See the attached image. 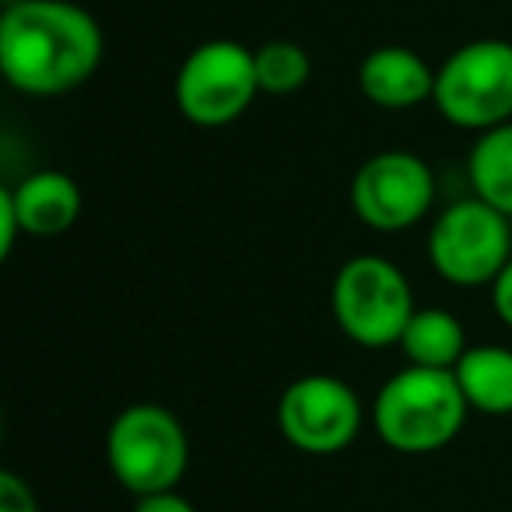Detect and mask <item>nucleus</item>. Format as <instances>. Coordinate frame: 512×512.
Masks as SVG:
<instances>
[{"label": "nucleus", "instance_id": "nucleus-1", "mask_svg": "<svg viewBox=\"0 0 512 512\" xmlns=\"http://www.w3.org/2000/svg\"><path fill=\"white\" fill-rule=\"evenodd\" d=\"M102 60L99 22L71 0H11L0 15V71L36 99L67 95Z\"/></svg>", "mask_w": 512, "mask_h": 512}, {"label": "nucleus", "instance_id": "nucleus-2", "mask_svg": "<svg viewBox=\"0 0 512 512\" xmlns=\"http://www.w3.org/2000/svg\"><path fill=\"white\" fill-rule=\"evenodd\" d=\"M467 397L453 372L407 365L383 383L372 404L376 435L397 453H435L460 435L467 421Z\"/></svg>", "mask_w": 512, "mask_h": 512}, {"label": "nucleus", "instance_id": "nucleus-3", "mask_svg": "<svg viewBox=\"0 0 512 512\" xmlns=\"http://www.w3.org/2000/svg\"><path fill=\"white\" fill-rule=\"evenodd\" d=\"M106 460L130 495L176 491L190 463V439L169 407L130 404L109 425Z\"/></svg>", "mask_w": 512, "mask_h": 512}, {"label": "nucleus", "instance_id": "nucleus-4", "mask_svg": "<svg viewBox=\"0 0 512 512\" xmlns=\"http://www.w3.org/2000/svg\"><path fill=\"white\" fill-rule=\"evenodd\" d=\"M330 309L337 327L358 348L400 344L414 309L404 271L383 256H351L330 288Z\"/></svg>", "mask_w": 512, "mask_h": 512}, {"label": "nucleus", "instance_id": "nucleus-5", "mask_svg": "<svg viewBox=\"0 0 512 512\" xmlns=\"http://www.w3.org/2000/svg\"><path fill=\"white\" fill-rule=\"evenodd\" d=\"M435 109L463 130H488L512 123V43L474 39L449 53L435 71Z\"/></svg>", "mask_w": 512, "mask_h": 512}, {"label": "nucleus", "instance_id": "nucleus-6", "mask_svg": "<svg viewBox=\"0 0 512 512\" xmlns=\"http://www.w3.org/2000/svg\"><path fill=\"white\" fill-rule=\"evenodd\" d=\"M428 260L435 274L456 288L495 285L512 260L509 218L481 197L456 200L428 232Z\"/></svg>", "mask_w": 512, "mask_h": 512}, {"label": "nucleus", "instance_id": "nucleus-7", "mask_svg": "<svg viewBox=\"0 0 512 512\" xmlns=\"http://www.w3.org/2000/svg\"><path fill=\"white\" fill-rule=\"evenodd\" d=\"M256 95V53L235 39L200 43L176 74V106L197 127H228L253 106Z\"/></svg>", "mask_w": 512, "mask_h": 512}, {"label": "nucleus", "instance_id": "nucleus-8", "mask_svg": "<svg viewBox=\"0 0 512 512\" xmlns=\"http://www.w3.org/2000/svg\"><path fill=\"white\" fill-rule=\"evenodd\" d=\"M278 428L299 453L334 456L362 432V400L337 376H302L281 393Z\"/></svg>", "mask_w": 512, "mask_h": 512}, {"label": "nucleus", "instance_id": "nucleus-9", "mask_svg": "<svg viewBox=\"0 0 512 512\" xmlns=\"http://www.w3.org/2000/svg\"><path fill=\"white\" fill-rule=\"evenodd\" d=\"M435 176L425 158L411 151H379L358 165L351 179V207L358 221L376 232H407L428 214Z\"/></svg>", "mask_w": 512, "mask_h": 512}, {"label": "nucleus", "instance_id": "nucleus-10", "mask_svg": "<svg viewBox=\"0 0 512 512\" xmlns=\"http://www.w3.org/2000/svg\"><path fill=\"white\" fill-rule=\"evenodd\" d=\"M358 85L379 109H411L435 95V71L407 46H379L358 67Z\"/></svg>", "mask_w": 512, "mask_h": 512}, {"label": "nucleus", "instance_id": "nucleus-11", "mask_svg": "<svg viewBox=\"0 0 512 512\" xmlns=\"http://www.w3.org/2000/svg\"><path fill=\"white\" fill-rule=\"evenodd\" d=\"M11 197H15L22 232L39 235V239L64 235L81 218V207H85L81 186L60 169L32 172L18 186H11Z\"/></svg>", "mask_w": 512, "mask_h": 512}, {"label": "nucleus", "instance_id": "nucleus-12", "mask_svg": "<svg viewBox=\"0 0 512 512\" xmlns=\"http://www.w3.org/2000/svg\"><path fill=\"white\" fill-rule=\"evenodd\" d=\"M463 397L481 414H512V351L502 344L467 348L453 369Z\"/></svg>", "mask_w": 512, "mask_h": 512}, {"label": "nucleus", "instance_id": "nucleus-13", "mask_svg": "<svg viewBox=\"0 0 512 512\" xmlns=\"http://www.w3.org/2000/svg\"><path fill=\"white\" fill-rule=\"evenodd\" d=\"M400 351L411 365L421 369H446L453 372L460 358L467 355L463 323L446 309H418L400 337Z\"/></svg>", "mask_w": 512, "mask_h": 512}, {"label": "nucleus", "instance_id": "nucleus-14", "mask_svg": "<svg viewBox=\"0 0 512 512\" xmlns=\"http://www.w3.org/2000/svg\"><path fill=\"white\" fill-rule=\"evenodd\" d=\"M470 183L484 204L512 218V123L477 137L470 151Z\"/></svg>", "mask_w": 512, "mask_h": 512}, {"label": "nucleus", "instance_id": "nucleus-15", "mask_svg": "<svg viewBox=\"0 0 512 512\" xmlns=\"http://www.w3.org/2000/svg\"><path fill=\"white\" fill-rule=\"evenodd\" d=\"M256 53V78H260V92L267 95H292L306 88L309 74H313V60L292 39H274L264 43Z\"/></svg>", "mask_w": 512, "mask_h": 512}, {"label": "nucleus", "instance_id": "nucleus-16", "mask_svg": "<svg viewBox=\"0 0 512 512\" xmlns=\"http://www.w3.org/2000/svg\"><path fill=\"white\" fill-rule=\"evenodd\" d=\"M0 512H39L36 491L25 477H18L15 470L0 474Z\"/></svg>", "mask_w": 512, "mask_h": 512}, {"label": "nucleus", "instance_id": "nucleus-17", "mask_svg": "<svg viewBox=\"0 0 512 512\" xmlns=\"http://www.w3.org/2000/svg\"><path fill=\"white\" fill-rule=\"evenodd\" d=\"M18 232H22V221H18L15 197H11V186H4V190H0V253L4 256L15 249Z\"/></svg>", "mask_w": 512, "mask_h": 512}, {"label": "nucleus", "instance_id": "nucleus-18", "mask_svg": "<svg viewBox=\"0 0 512 512\" xmlns=\"http://www.w3.org/2000/svg\"><path fill=\"white\" fill-rule=\"evenodd\" d=\"M134 512H197V505L179 495V491H158V495L137 498Z\"/></svg>", "mask_w": 512, "mask_h": 512}, {"label": "nucleus", "instance_id": "nucleus-19", "mask_svg": "<svg viewBox=\"0 0 512 512\" xmlns=\"http://www.w3.org/2000/svg\"><path fill=\"white\" fill-rule=\"evenodd\" d=\"M491 306H495L498 320H502L505 327H512V260H509V267L498 274L495 285H491Z\"/></svg>", "mask_w": 512, "mask_h": 512}]
</instances>
